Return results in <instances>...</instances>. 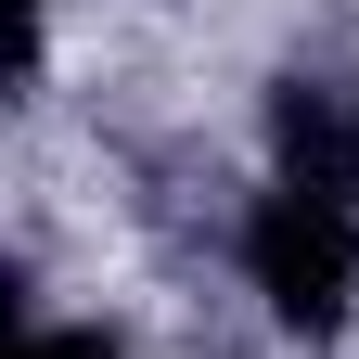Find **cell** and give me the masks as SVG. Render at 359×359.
<instances>
[{"mask_svg":"<svg viewBox=\"0 0 359 359\" xmlns=\"http://www.w3.org/2000/svg\"><path fill=\"white\" fill-rule=\"evenodd\" d=\"M244 283H257V308L295 346H334L346 308H359V205L269 180V193L244 205Z\"/></svg>","mask_w":359,"mask_h":359,"instance_id":"6da1fadb","label":"cell"},{"mask_svg":"<svg viewBox=\"0 0 359 359\" xmlns=\"http://www.w3.org/2000/svg\"><path fill=\"white\" fill-rule=\"evenodd\" d=\"M269 180L359 205V90L334 65H295L283 90H269Z\"/></svg>","mask_w":359,"mask_h":359,"instance_id":"7a4b0ae2","label":"cell"},{"mask_svg":"<svg viewBox=\"0 0 359 359\" xmlns=\"http://www.w3.org/2000/svg\"><path fill=\"white\" fill-rule=\"evenodd\" d=\"M26 359H128V334H103V321H39Z\"/></svg>","mask_w":359,"mask_h":359,"instance_id":"3957f363","label":"cell"}]
</instances>
